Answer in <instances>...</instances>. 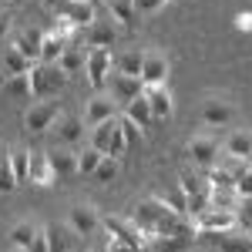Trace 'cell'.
Returning <instances> with one entry per match:
<instances>
[{
	"label": "cell",
	"mask_w": 252,
	"mask_h": 252,
	"mask_svg": "<svg viewBox=\"0 0 252 252\" xmlns=\"http://www.w3.org/2000/svg\"><path fill=\"white\" fill-rule=\"evenodd\" d=\"M235 195H239V198H252V165L246 168V175H239V182H235Z\"/></svg>",
	"instance_id": "40"
},
{
	"label": "cell",
	"mask_w": 252,
	"mask_h": 252,
	"mask_svg": "<svg viewBox=\"0 0 252 252\" xmlns=\"http://www.w3.org/2000/svg\"><path fill=\"white\" fill-rule=\"evenodd\" d=\"M121 115H128V118H131V121L138 125V128H141V131H145V128H148V125L155 121V115H152V104L145 101V94H141V97H135V101H128Z\"/></svg>",
	"instance_id": "22"
},
{
	"label": "cell",
	"mask_w": 252,
	"mask_h": 252,
	"mask_svg": "<svg viewBox=\"0 0 252 252\" xmlns=\"http://www.w3.org/2000/svg\"><path fill=\"white\" fill-rule=\"evenodd\" d=\"M101 225L108 229V235H115V239H121V242H128L135 252L145 249V232L135 225V219H118V215H104L101 219Z\"/></svg>",
	"instance_id": "3"
},
{
	"label": "cell",
	"mask_w": 252,
	"mask_h": 252,
	"mask_svg": "<svg viewBox=\"0 0 252 252\" xmlns=\"http://www.w3.org/2000/svg\"><path fill=\"white\" fill-rule=\"evenodd\" d=\"M225 152H229V158L252 161V135H249V131H232L229 141H225Z\"/></svg>",
	"instance_id": "21"
},
{
	"label": "cell",
	"mask_w": 252,
	"mask_h": 252,
	"mask_svg": "<svg viewBox=\"0 0 252 252\" xmlns=\"http://www.w3.org/2000/svg\"><path fill=\"white\" fill-rule=\"evenodd\" d=\"M108 252H135L128 242H121V239H115V235H108Z\"/></svg>",
	"instance_id": "43"
},
{
	"label": "cell",
	"mask_w": 252,
	"mask_h": 252,
	"mask_svg": "<svg viewBox=\"0 0 252 252\" xmlns=\"http://www.w3.org/2000/svg\"><path fill=\"white\" fill-rule=\"evenodd\" d=\"M0 3H3V0H0Z\"/></svg>",
	"instance_id": "49"
},
{
	"label": "cell",
	"mask_w": 252,
	"mask_h": 252,
	"mask_svg": "<svg viewBox=\"0 0 252 252\" xmlns=\"http://www.w3.org/2000/svg\"><path fill=\"white\" fill-rule=\"evenodd\" d=\"M7 252H27V249H24V246H10Z\"/></svg>",
	"instance_id": "46"
},
{
	"label": "cell",
	"mask_w": 252,
	"mask_h": 252,
	"mask_svg": "<svg viewBox=\"0 0 252 252\" xmlns=\"http://www.w3.org/2000/svg\"><path fill=\"white\" fill-rule=\"evenodd\" d=\"M3 67H7V74H31L34 61H31V58H24L17 47H10V51L3 54Z\"/></svg>",
	"instance_id": "29"
},
{
	"label": "cell",
	"mask_w": 252,
	"mask_h": 252,
	"mask_svg": "<svg viewBox=\"0 0 252 252\" xmlns=\"http://www.w3.org/2000/svg\"><path fill=\"white\" fill-rule=\"evenodd\" d=\"M161 198H165V205H168L175 215H185V219H189V192L182 189V182H175V185L161 195Z\"/></svg>",
	"instance_id": "27"
},
{
	"label": "cell",
	"mask_w": 252,
	"mask_h": 252,
	"mask_svg": "<svg viewBox=\"0 0 252 252\" xmlns=\"http://www.w3.org/2000/svg\"><path fill=\"white\" fill-rule=\"evenodd\" d=\"M141 81H145V84H165V81H168V61L161 58V54H145Z\"/></svg>",
	"instance_id": "15"
},
{
	"label": "cell",
	"mask_w": 252,
	"mask_h": 252,
	"mask_svg": "<svg viewBox=\"0 0 252 252\" xmlns=\"http://www.w3.org/2000/svg\"><path fill=\"white\" fill-rule=\"evenodd\" d=\"M108 10H111V17H115L118 27H131V20H135V3L131 0H108Z\"/></svg>",
	"instance_id": "28"
},
{
	"label": "cell",
	"mask_w": 252,
	"mask_h": 252,
	"mask_svg": "<svg viewBox=\"0 0 252 252\" xmlns=\"http://www.w3.org/2000/svg\"><path fill=\"white\" fill-rule=\"evenodd\" d=\"M7 31H10V17H7V14H0V40L7 37Z\"/></svg>",
	"instance_id": "45"
},
{
	"label": "cell",
	"mask_w": 252,
	"mask_h": 252,
	"mask_svg": "<svg viewBox=\"0 0 252 252\" xmlns=\"http://www.w3.org/2000/svg\"><path fill=\"white\" fill-rule=\"evenodd\" d=\"M148 246H155V252H182L189 246V239H178V235H155Z\"/></svg>",
	"instance_id": "34"
},
{
	"label": "cell",
	"mask_w": 252,
	"mask_h": 252,
	"mask_svg": "<svg viewBox=\"0 0 252 252\" xmlns=\"http://www.w3.org/2000/svg\"><path fill=\"white\" fill-rule=\"evenodd\" d=\"M58 64L67 71V78H71V74H78L81 67H88V47H67V51L61 54Z\"/></svg>",
	"instance_id": "26"
},
{
	"label": "cell",
	"mask_w": 252,
	"mask_h": 252,
	"mask_svg": "<svg viewBox=\"0 0 252 252\" xmlns=\"http://www.w3.org/2000/svg\"><path fill=\"white\" fill-rule=\"evenodd\" d=\"M195 225H198V232L209 235V232H229L235 225V212L232 209H205L202 215H195Z\"/></svg>",
	"instance_id": "5"
},
{
	"label": "cell",
	"mask_w": 252,
	"mask_h": 252,
	"mask_svg": "<svg viewBox=\"0 0 252 252\" xmlns=\"http://www.w3.org/2000/svg\"><path fill=\"white\" fill-rule=\"evenodd\" d=\"M205 239H212L219 252H252V239L246 235H229V232H209Z\"/></svg>",
	"instance_id": "19"
},
{
	"label": "cell",
	"mask_w": 252,
	"mask_h": 252,
	"mask_svg": "<svg viewBox=\"0 0 252 252\" xmlns=\"http://www.w3.org/2000/svg\"><path fill=\"white\" fill-rule=\"evenodd\" d=\"M209 182H212V189H219V192H235V175L225 172V168L209 172Z\"/></svg>",
	"instance_id": "36"
},
{
	"label": "cell",
	"mask_w": 252,
	"mask_h": 252,
	"mask_svg": "<svg viewBox=\"0 0 252 252\" xmlns=\"http://www.w3.org/2000/svg\"><path fill=\"white\" fill-rule=\"evenodd\" d=\"M10 3H24V0H10Z\"/></svg>",
	"instance_id": "47"
},
{
	"label": "cell",
	"mask_w": 252,
	"mask_h": 252,
	"mask_svg": "<svg viewBox=\"0 0 252 252\" xmlns=\"http://www.w3.org/2000/svg\"><path fill=\"white\" fill-rule=\"evenodd\" d=\"M235 27L249 34V31H252V14H239V17H235Z\"/></svg>",
	"instance_id": "44"
},
{
	"label": "cell",
	"mask_w": 252,
	"mask_h": 252,
	"mask_svg": "<svg viewBox=\"0 0 252 252\" xmlns=\"http://www.w3.org/2000/svg\"><path fill=\"white\" fill-rule=\"evenodd\" d=\"M141 94H145V81H141V78H131V74H118V78L111 81V97H115L121 108H125L128 101L141 97Z\"/></svg>",
	"instance_id": "10"
},
{
	"label": "cell",
	"mask_w": 252,
	"mask_h": 252,
	"mask_svg": "<svg viewBox=\"0 0 252 252\" xmlns=\"http://www.w3.org/2000/svg\"><path fill=\"white\" fill-rule=\"evenodd\" d=\"M235 222L252 229V198H239V209H235Z\"/></svg>",
	"instance_id": "39"
},
{
	"label": "cell",
	"mask_w": 252,
	"mask_h": 252,
	"mask_svg": "<svg viewBox=\"0 0 252 252\" xmlns=\"http://www.w3.org/2000/svg\"><path fill=\"white\" fill-rule=\"evenodd\" d=\"M67 47H71L67 37L58 34V31H51V34H44V44H40V61H44V64H58L61 54H64Z\"/></svg>",
	"instance_id": "17"
},
{
	"label": "cell",
	"mask_w": 252,
	"mask_h": 252,
	"mask_svg": "<svg viewBox=\"0 0 252 252\" xmlns=\"http://www.w3.org/2000/svg\"><path fill=\"white\" fill-rule=\"evenodd\" d=\"M84 125H88V121H81L78 115H61L58 121H54V135L61 138V145H74V141H81V135H84Z\"/></svg>",
	"instance_id": "12"
},
{
	"label": "cell",
	"mask_w": 252,
	"mask_h": 252,
	"mask_svg": "<svg viewBox=\"0 0 252 252\" xmlns=\"http://www.w3.org/2000/svg\"><path fill=\"white\" fill-rule=\"evenodd\" d=\"M131 3H135L138 14H155V10L161 7V3H165V0H131Z\"/></svg>",
	"instance_id": "42"
},
{
	"label": "cell",
	"mask_w": 252,
	"mask_h": 252,
	"mask_svg": "<svg viewBox=\"0 0 252 252\" xmlns=\"http://www.w3.org/2000/svg\"><path fill=\"white\" fill-rule=\"evenodd\" d=\"M118 31H115V17H94L88 24V47H115Z\"/></svg>",
	"instance_id": "7"
},
{
	"label": "cell",
	"mask_w": 252,
	"mask_h": 252,
	"mask_svg": "<svg viewBox=\"0 0 252 252\" xmlns=\"http://www.w3.org/2000/svg\"><path fill=\"white\" fill-rule=\"evenodd\" d=\"M118 125H121V135L128 138V145H135L138 138H141V128H138V125H135L128 115H118Z\"/></svg>",
	"instance_id": "38"
},
{
	"label": "cell",
	"mask_w": 252,
	"mask_h": 252,
	"mask_svg": "<svg viewBox=\"0 0 252 252\" xmlns=\"http://www.w3.org/2000/svg\"><path fill=\"white\" fill-rule=\"evenodd\" d=\"M47 158H51V168H54L58 178H61V175H74V172H78V155L67 152V145H64V148H51Z\"/></svg>",
	"instance_id": "20"
},
{
	"label": "cell",
	"mask_w": 252,
	"mask_h": 252,
	"mask_svg": "<svg viewBox=\"0 0 252 252\" xmlns=\"http://www.w3.org/2000/svg\"><path fill=\"white\" fill-rule=\"evenodd\" d=\"M61 118V108L58 101H37L34 108H27V115H24V128L31 131V135H44V131H51L54 128V121Z\"/></svg>",
	"instance_id": "2"
},
{
	"label": "cell",
	"mask_w": 252,
	"mask_h": 252,
	"mask_svg": "<svg viewBox=\"0 0 252 252\" xmlns=\"http://www.w3.org/2000/svg\"><path fill=\"white\" fill-rule=\"evenodd\" d=\"M115 67V58H111V51L108 47H88V78L94 88H101L104 81H108V71Z\"/></svg>",
	"instance_id": "6"
},
{
	"label": "cell",
	"mask_w": 252,
	"mask_h": 252,
	"mask_svg": "<svg viewBox=\"0 0 252 252\" xmlns=\"http://www.w3.org/2000/svg\"><path fill=\"white\" fill-rule=\"evenodd\" d=\"M47 10L61 20H74L78 27H88L94 20V7L84 0H47Z\"/></svg>",
	"instance_id": "4"
},
{
	"label": "cell",
	"mask_w": 252,
	"mask_h": 252,
	"mask_svg": "<svg viewBox=\"0 0 252 252\" xmlns=\"http://www.w3.org/2000/svg\"><path fill=\"white\" fill-rule=\"evenodd\" d=\"M27 252H51V242H47V232H44V229H37V235H34V242L27 246Z\"/></svg>",
	"instance_id": "41"
},
{
	"label": "cell",
	"mask_w": 252,
	"mask_h": 252,
	"mask_svg": "<svg viewBox=\"0 0 252 252\" xmlns=\"http://www.w3.org/2000/svg\"><path fill=\"white\" fill-rule=\"evenodd\" d=\"M58 175H54V168H51V158H47V152H31V175H27V182H34V185H51Z\"/></svg>",
	"instance_id": "14"
},
{
	"label": "cell",
	"mask_w": 252,
	"mask_h": 252,
	"mask_svg": "<svg viewBox=\"0 0 252 252\" xmlns=\"http://www.w3.org/2000/svg\"><path fill=\"white\" fill-rule=\"evenodd\" d=\"M101 158H104V155H101L97 148H91V145H88V148L78 155V172L81 175H94V168L101 165Z\"/></svg>",
	"instance_id": "33"
},
{
	"label": "cell",
	"mask_w": 252,
	"mask_h": 252,
	"mask_svg": "<svg viewBox=\"0 0 252 252\" xmlns=\"http://www.w3.org/2000/svg\"><path fill=\"white\" fill-rule=\"evenodd\" d=\"M88 111H84V121L94 128V125H101V121H108V118L118 115V101L111 94H91L88 97V104H84Z\"/></svg>",
	"instance_id": "9"
},
{
	"label": "cell",
	"mask_w": 252,
	"mask_h": 252,
	"mask_svg": "<svg viewBox=\"0 0 252 252\" xmlns=\"http://www.w3.org/2000/svg\"><path fill=\"white\" fill-rule=\"evenodd\" d=\"M10 165H14V175H17V185L27 182V175H31V152H24V148L10 152Z\"/></svg>",
	"instance_id": "32"
},
{
	"label": "cell",
	"mask_w": 252,
	"mask_h": 252,
	"mask_svg": "<svg viewBox=\"0 0 252 252\" xmlns=\"http://www.w3.org/2000/svg\"><path fill=\"white\" fill-rule=\"evenodd\" d=\"M84 3H91V0H84Z\"/></svg>",
	"instance_id": "48"
},
{
	"label": "cell",
	"mask_w": 252,
	"mask_h": 252,
	"mask_svg": "<svg viewBox=\"0 0 252 252\" xmlns=\"http://www.w3.org/2000/svg\"><path fill=\"white\" fill-rule=\"evenodd\" d=\"M17 189V175H14V165H10V152L0 148V195L14 192Z\"/></svg>",
	"instance_id": "30"
},
{
	"label": "cell",
	"mask_w": 252,
	"mask_h": 252,
	"mask_svg": "<svg viewBox=\"0 0 252 252\" xmlns=\"http://www.w3.org/2000/svg\"><path fill=\"white\" fill-rule=\"evenodd\" d=\"M3 91L10 97H27L31 94V74H10L3 81Z\"/></svg>",
	"instance_id": "31"
},
{
	"label": "cell",
	"mask_w": 252,
	"mask_h": 252,
	"mask_svg": "<svg viewBox=\"0 0 252 252\" xmlns=\"http://www.w3.org/2000/svg\"><path fill=\"white\" fill-rule=\"evenodd\" d=\"M94 178H97V182H115V178H118V158L115 155L101 158V165L94 168Z\"/></svg>",
	"instance_id": "37"
},
{
	"label": "cell",
	"mask_w": 252,
	"mask_h": 252,
	"mask_svg": "<svg viewBox=\"0 0 252 252\" xmlns=\"http://www.w3.org/2000/svg\"><path fill=\"white\" fill-rule=\"evenodd\" d=\"M64 81H67V71L61 64H44V61H37L31 67V94L37 97V101H47L51 94H58L61 88H64Z\"/></svg>",
	"instance_id": "1"
},
{
	"label": "cell",
	"mask_w": 252,
	"mask_h": 252,
	"mask_svg": "<svg viewBox=\"0 0 252 252\" xmlns=\"http://www.w3.org/2000/svg\"><path fill=\"white\" fill-rule=\"evenodd\" d=\"M34 235H37V229H34L31 222H20V225L10 229V246H24V249H27V246L34 242Z\"/></svg>",
	"instance_id": "35"
},
{
	"label": "cell",
	"mask_w": 252,
	"mask_h": 252,
	"mask_svg": "<svg viewBox=\"0 0 252 252\" xmlns=\"http://www.w3.org/2000/svg\"><path fill=\"white\" fill-rule=\"evenodd\" d=\"M141 64H145V54L141 51H125L115 58L118 74H131V78H141Z\"/></svg>",
	"instance_id": "25"
},
{
	"label": "cell",
	"mask_w": 252,
	"mask_h": 252,
	"mask_svg": "<svg viewBox=\"0 0 252 252\" xmlns=\"http://www.w3.org/2000/svg\"><path fill=\"white\" fill-rule=\"evenodd\" d=\"M115 131H118V115L108 118V121H101V125H94V128H91V148H97L101 155H108Z\"/></svg>",
	"instance_id": "18"
},
{
	"label": "cell",
	"mask_w": 252,
	"mask_h": 252,
	"mask_svg": "<svg viewBox=\"0 0 252 252\" xmlns=\"http://www.w3.org/2000/svg\"><path fill=\"white\" fill-rule=\"evenodd\" d=\"M189 155L198 168H212L215 158H219V145H215L212 138H192V145H189Z\"/></svg>",
	"instance_id": "13"
},
{
	"label": "cell",
	"mask_w": 252,
	"mask_h": 252,
	"mask_svg": "<svg viewBox=\"0 0 252 252\" xmlns=\"http://www.w3.org/2000/svg\"><path fill=\"white\" fill-rule=\"evenodd\" d=\"M101 225V219H97L94 209H88V205H74L71 209V229H74V235H91Z\"/></svg>",
	"instance_id": "16"
},
{
	"label": "cell",
	"mask_w": 252,
	"mask_h": 252,
	"mask_svg": "<svg viewBox=\"0 0 252 252\" xmlns=\"http://www.w3.org/2000/svg\"><path fill=\"white\" fill-rule=\"evenodd\" d=\"M44 232H47L51 252H67L71 246H74V235L64 232V225H61V222H47V225H44Z\"/></svg>",
	"instance_id": "24"
},
{
	"label": "cell",
	"mask_w": 252,
	"mask_h": 252,
	"mask_svg": "<svg viewBox=\"0 0 252 252\" xmlns=\"http://www.w3.org/2000/svg\"><path fill=\"white\" fill-rule=\"evenodd\" d=\"M232 104H225V101H205V104H202V118H205V121H209V125H225V121H232Z\"/></svg>",
	"instance_id": "23"
},
{
	"label": "cell",
	"mask_w": 252,
	"mask_h": 252,
	"mask_svg": "<svg viewBox=\"0 0 252 252\" xmlns=\"http://www.w3.org/2000/svg\"><path fill=\"white\" fill-rule=\"evenodd\" d=\"M145 101L152 104V115H155V121L172 118L175 101H172V91H168L165 84H145Z\"/></svg>",
	"instance_id": "8"
},
{
	"label": "cell",
	"mask_w": 252,
	"mask_h": 252,
	"mask_svg": "<svg viewBox=\"0 0 252 252\" xmlns=\"http://www.w3.org/2000/svg\"><path fill=\"white\" fill-rule=\"evenodd\" d=\"M40 44H44V31H37V27H24L17 37H14V47H17L24 58H31L34 64L40 61Z\"/></svg>",
	"instance_id": "11"
}]
</instances>
